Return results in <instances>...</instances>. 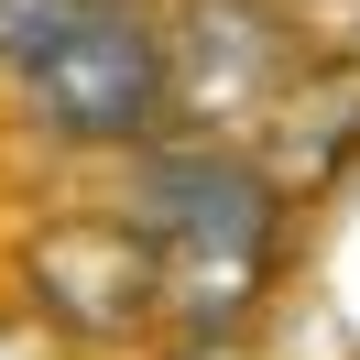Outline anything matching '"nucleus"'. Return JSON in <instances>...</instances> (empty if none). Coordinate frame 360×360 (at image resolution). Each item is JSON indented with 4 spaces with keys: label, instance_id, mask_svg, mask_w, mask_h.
<instances>
[{
    "label": "nucleus",
    "instance_id": "obj_1",
    "mask_svg": "<svg viewBox=\"0 0 360 360\" xmlns=\"http://www.w3.org/2000/svg\"><path fill=\"white\" fill-rule=\"evenodd\" d=\"M273 219H284V186L262 153H229V142L153 153L142 164V229L164 262V316L175 328H251V306L273 284Z\"/></svg>",
    "mask_w": 360,
    "mask_h": 360
},
{
    "label": "nucleus",
    "instance_id": "obj_3",
    "mask_svg": "<svg viewBox=\"0 0 360 360\" xmlns=\"http://www.w3.org/2000/svg\"><path fill=\"white\" fill-rule=\"evenodd\" d=\"M164 55H175V120L219 142V131H262L316 44L273 0H186L164 22Z\"/></svg>",
    "mask_w": 360,
    "mask_h": 360
},
{
    "label": "nucleus",
    "instance_id": "obj_5",
    "mask_svg": "<svg viewBox=\"0 0 360 360\" xmlns=\"http://www.w3.org/2000/svg\"><path fill=\"white\" fill-rule=\"evenodd\" d=\"M360 153V66H338V77H295L284 88V110L262 120V164H273V186L284 197H316V186H338V164Z\"/></svg>",
    "mask_w": 360,
    "mask_h": 360
},
{
    "label": "nucleus",
    "instance_id": "obj_2",
    "mask_svg": "<svg viewBox=\"0 0 360 360\" xmlns=\"http://www.w3.org/2000/svg\"><path fill=\"white\" fill-rule=\"evenodd\" d=\"M22 88L66 142H142L175 120V55L120 0H55V22L22 44Z\"/></svg>",
    "mask_w": 360,
    "mask_h": 360
},
{
    "label": "nucleus",
    "instance_id": "obj_7",
    "mask_svg": "<svg viewBox=\"0 0 360 360\" xmlns=\"http://www.w3.org/2000/svg\"><path fill=\"white\" fill-rule=\"evenodd\" d=\"M0 360H66V328H55L44 306H33V316H0Z\"/></svg>",
    "mask_w": 360,
    "mask_h": 360
},
{
    "label": "nucleus",
    "instance_id": "obj_4",
    "mask_svg": "<svg viewBox=\"0 0 360 360\" xmlns=\"http://www.w3.org/2000/svg\"><path fill=\"white\" fill-rule=\"evenodd\" d=\"M22 284L77 349H110V338H142L164 316V262L142 219H44L22 240Z\"/></svg>",
    "mask_w": 360,
    "mask_h": 360
},
{
    "label": "nucleus",
    "instance_id": "obj_6",
    "mask_svg": "<svg viewBox=\"0 0 360 360\" xmlns=\"http://www.w3.org/2000/svg\"><path fill=\"white\" fill-rule=\"evenodd\" d=\"M306 44L328 66H360V0H306Z\"/></svg>",
    "mask_w": 360,
    "mask_h": 360
},
{
    "label": "nucleus",
    "instance_id": "obj_8",
    "mask_svg": "<svg viewBox=\"0 0 360 360\" xmlns=\"http://www.w3.org/2000/svg\"><path fill=\"white\" fill-rule=\"evenodd\" d=\"M44 22H55V0H0V44H11V55H22Z\"/></svg>",
    "mask_w": 360,
    "mask_h": 360
}]
</instances>
